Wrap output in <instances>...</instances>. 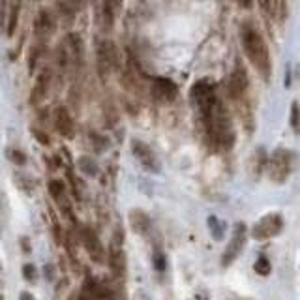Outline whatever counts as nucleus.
Returning <instances> with one entry per match:
<instances>
[{"mask_svg":"<svg viewBox=\"0 0 300 300\" xmlns=\"http://www.w3.org/2000/svg\"><path fill=\"white\" fill-rule=\"evenodd\" d=\"M240 40H242V49L248 60L253 64V68L263 77H268L270 75V55H268L266 41L259 34V30L252 24H244L240 30Z\"/></svg>","mask_w":300,"mask_h":300,"instance_id":"f257e3e1","label":"nucleus"},{"mask_svg":"<svg viewBox=\"0 0 300 300\" xmlns=\"http://www.w3.org/2000/svg\"><path fill=\"white\" fill-rule=\"evenodd\" d=\"M291 171H293V154L285 148H278L276 152L270 156L268 165H266L268 179L272 180L274 184H283L289 179Z\"/></svg>","mask_w":300,"mask_h":300,"instance_id":"f03ea898","label":"nucleus"},{"mask_svg":"<svg viewBox=\"0 0 300 300\" xmlns=\"http://www.w3.org/2000/svg\"><path fill=\"white\" fill-rule=\"evenodd\" d=\"M192 101L195 109L199 111V115L204 117L208 111H212L218 101L216 90L208 81H199L192 86Z\"/></svg>","mask_w":300,"mask_h":300,"instance_id":"7ed1b4c3","label":"nucleus"},{"mask_svg":"<svg viewBox=\"0 0 300 300\" xmlns=\"http://www.w3.org/2000/svg\"><path fill=\"white\" fill-rule=\"evenodd\" d=\"M281 229H283V218L280 214H268L252 227V237L255 240H268L280 235Z\"/></svg>","mask_w":300,"mask_h":300,"instance_id":"20e7f679","label":"nucleus"},{"mask_svg":"<svg viewBox=\"0 0 300 300\" xmlns=\"http://www.w3.org/2000/svg\"><path fill=\"white\" fill-rule=\"evenodd\" d=\"M246 239H248V227L244 223H237L235 233H233V239L227 244V248L223 252V257H221V266H229L231 263L237 261V257H239L240 252L246 246Z\"/></svg>","mask_w":300,"mask_h":300,"instance_id":"39448f33","label":"nucleus"},{"mask_svg":"<svg viewBox=\"0 0 300 300\" xmlns=\"http://www.w3.org/2000/svg\"><path fill=\"white\" fill-rule=\"evenodd\" d=\"M47 190L51 199L55 201V204L59 206V210L68 216L75 223V218H73V210H72V203H70V197H68V192H66V184L62 180H49L47 182Z\"/></svg>","mask_w":300,"mask_h":300,"instance_id":"423d86ee","label":"nucleus"},{"mask_svg":"<svg viewBox=\"0 0 300 300\" xmlns=\"http://www.w3.org/2000/svg\"><path fill=\"white\" fill-rule=\"evenodd\" d=\"M96 59H98V72L101 77H107L109 73L113 72L117 68V51H115V45L113 41H100L98 45V53H96Z\"/></svg>","mask_w":300,"mask_h":300,"instance_id":"0eeeda50","label":"nucleus"},{"mask_svg":"<svg viewBox=\"0 0 300 300\" xmlns=\"http://www.w3.org/2000/svg\"><path fill=\"white\" fill-rule=\"evenodd\" d=\"M132 152H133V156L139 160V163H141L146 171H150V173H160L161 165H160V161H158L156 154L152 152V148H150L146 143L133 139L132 141Z\"/></svg>","mask_w":300,"mask_h":300,"instance_id":"6e6552de","label":"nucleus"},{"mask_svg":"<svg viewBox=\"0 0 300 300\" xmlns=\"http://www.w3.org/2000/svg\"><path fill=\"white\" fill-rule=\"evenodd\" d=\"M79 235H81V242H83L86 253L96 263H101L103 261V246H101V240L96 235V231L92 227H88V225H83L81 231H79Z\"/></svg>","mask_w":300,"mask_h":300,"instance_id":"1a4fd4ad","label":"nucleus"},{"mask_svg":"<svg viewBox=\"0 0 300 300\" xmlns=\"http://www.w3.org/2000/svg\"><path fill=\"white\" fill-rule=\"evenodd\" d=\"M79 300H113V295L105 285L94 278H86L79 293Z\"/></svg>","mask_w":300,"mask_h":300,"instance_id":"9d476101","label":"nucleus"},{"mask_svg":"<svg viewBox=\"0 0 300 300\" xmlns=\"http://www.w3.org/2000/svg\"><path fill=\"white\" fill-rule=\"evenodd\" d=\"M51 79H53V73L49 68H43L41 72L38 73L34 86H32V92H30V103L32 105H40L49 94V88H51Z\"/></svg>","mask_w":300,"mask_h":300,"instance_id":"9b49d317","label":"nucleus"},{"mask_svg":"<svg viewBox=\"0 0 300 300\" xmlns=\"http://www.w3.org/2000/svg\"><path fill=\"white\" fill-rule=\"evenodd\" d=\"M250 88V81H248V73L244 70V66H237L231 77H229V94L235 98V100H240L244 98V94L248 92Z\"/></svg>","mask_w":300,"mask_h":300,"instance_id":"f8f14e48","label":"nucleus"},{"mask_svg":"<svg viewBox=\"0 0 300 300\" xmlns=\"http://www.w3.org/2000/svg\"><path fill=\"white\" fill-rule=\"evenodd\" d=\"M177 84L173 83L171 79H165V77H158L154 79V83H152V96L156 98L158 101H173L175 98H177Z\"/></svg>","mask_w":300,"mask_h":300,"instance_id":"ddd939ff","label":"nucleus"},{"mask_svg":"<svg viewBox=\"0 0 300 300\" xmlns=\"http://www.w3.org/2000/svg\"><path fill=\"white\" fill-rule=\"evenodd\" d=\"M107 263L111 272L117 278H122L126 274V255H124V250L120 248V242H113L109 246Z\"/></svg>","mask_w":300,"mask_h":300,"instance_id":"4468645a","label":"nucleus"},{"mask_svg":"<svg viewBox=\"0 0 300 300\" xmlns=\"http://www.w3.org/2000/svg\"><path fill=\"white\" fill-rule=\"evenodd\" d=\"M53 32H55V19L49 10H41L38 13L36 23H34V34H36L38 41L43 43L47 38H51Z\"/></svg>","mask_w":300,"mask_h":300,"instance_id":"2eb2a0df","label":"nucleus"},{"mask_svg":"<svg viewBox=\"0 0 300 300\" xmlns=\"http://www.w3.org/2000/svg\"><path fill=\"white\" fill-rule=\"evenodd\" d=\"M55 128H57V132H59L62 137H66V139L73 137L75 124H73V119H72V115H70V111L64 107V105H60V107L55 109Z\"/></svg>","mask_w":300,"mask_h":300,"instance_id":"dca6fc26","label":"nucleus"},{"mask_svg":"<svg viewBox=\"0 0 300 300\" xmlns=\"http://www.w3.org/2000/svg\"><path fill=\"white\" fill-rule=\"evenodd\" d=\"M264 169H266V150H264L263 146H259V148H255V152H253L250 161H248V175L253 180H257L263 175Z\"/></svg>","mask_w":300,"mask_h":300,"instance_id":"f3484780","label":"nucleus"},{"mask_svg":"<svg viewBox=\"0 0 300 300\" xmlns=\"http://www.w3.org/2000/svg\"><path fill=\"white\" fill-rule=\"evenodd\" d=\"M130 225L135 233H139V235H146L150 227H152V221H150V218L146 212L143 210H139V208H135L130 212Z\"/></svg>","mask_w":300,"mask_h":300,"instance_id":"a211bd4d","label":"nucleus"},{"mask_svg":"<svg viewBox=\"0 0 300 300\" xmlns=\"http://www.w3.org/2000/svg\"><path fill=\"white\" fill-rule=\"evenodd\" d=\"M120 8H122V0H103V19L109 28L115 24Z\"/></svg>","mask_w":300,"mask_h":300,"instance_id":"6ab92c4d","label":"nucleus"},{"mask_svg":"<svg viewBox=\"0 0 300 300\" xmlns=\"http://www.w3.org/2000/svg\"><path fill=\"white\" fill-rule=\"evenodd\" d=\"M77 167L79 171L86 175V177H98L100 175V167H98V163L94 161V158L90 156H81L77 160Z\"/></svg>","mask_w":300,"mask_h":300,"instance_id":"aec40b11","label":"nucleus"},{"mask_svg":"<svg viewBox=\"0 0 300 300\" xmlns=\"http://www.w3.org/2000/svg\"><path fill=\"white\" fill-rule=\"evenodd\" d=\"M206 223H208V229H210L212 239L214 240L223 239V235H225V221H221V220L216 218V216H208Z\"/></svg>","mask_w":300,"mask_h":300,"instance_id":"412c9836","label":"nucleus"},{"mask_svg":"<svg viewBox=\"0 0 300 300\" xmlns=\"http://www.w3.org/2000/svg\"><path fill=\"white\" fill-rule=\"evenodd\" d=\"M10 19H8V36H13L15 32V26L19 21V12H21V0H10Z\"/></svg>","mask_w":300,"mask_h":300,"instance_id":"4be33fe9","label":"nucleus"},{"mask_svg":"<svg viewBox=\"0 0 300 300\" xmlns=\"http://www.w3.org/2000/svg\"><path fill=\"white\" fill-rule=\"evenodd\" d=\"M13 179H15V182H17V188H19V190H23L24 193L34 192V184H32V180L28 179L24 173H21V171H15V173H13Z\"/></svg>","mask_w":300,"mask_h":300,"instance_id":"5701e85b","label":"nucleus"},{"mask_svg":"<svg viewBox=\"0 0 300 300\" xmlns=\"http://www.w3.org/2000/svg\"><path fill=\"white\" fill-rule=\"evenodd\" d=\"M253 270H255L259 276H268L270 270H272V264H270V261H268L266 257H259V259L255 261V264H253Z\"/></svg>","mask_w":300,"mask_h":300,"instance_id":"b1692460","label":"nucleus"},{"mask_svg":"<svg viewBox=\"0 0 300 300\" xmlns=\"http://www.w3.org/2000/svg\"><path fill=\"white\" fill-rule=\"evenodd\" d=\"M8 158H10V161H12L13 165H17V167L26 165V156H24L23 150H19V148H10L8 150Z\"/></svg>","mask_w":300,"mask_h":300,"instance_id":"393cba45","label":"nucleus"},{"mask_svg":"<svg viewBox=\"0 0 300 300\" xmlns=\"http://www.w3.org/2000/svg\"><path fill=\"white\" fill-rule=\"evenodd\" d=\"M90 144H92V148L96 150V152H103L105 148H107V141H105V137H101L100 133L96 132H90Z\"/></svg>","mask_w":300,"mask_h":300,"instance_id":"a878e982","label":"nucleus"},{"mask_svg":"<svg viewBox=\"0 0 300 300\" xmlns=\"http://www.w3.org/2000/svg\"><path fill=\"white\" fill-rule=\"evenodd\" d=\"M291 128L297 133H300V107L297 101L291 105Z\"/></svg>","mask_w":300,"mask_h":300,"instance_id":"bb28decb","label":"nucleus"},{"mask_svg":"<svg viewBox=\"0 0 300 300\" xmlns=\"http://www.w3.org/2000/svg\"><path fill=\"white\" fill-rule=\"evenodd\" d=\"M152 263H154V268L158 272H163L165 270V255H163V252L156 250L154 255H152Z\"/></svg>","mask_w":300,"mask_h":300,"instance_id":"cd10ccee","label":"nucleus"},{"mask_svg":"<svg viewBox=\"0 0 300 300\" xmlns=\"http://www.w3.org/2000/svg\"><path fill=\"white\" fill-rule=\"evenodd\" d=\"M23 276L26 281H34L36 280V266L32 263H24L23 264Z\"/></svg>","mask_w":300,"mask_h":300,"instance_id":"c85d7f7f","label":"nucleus"},{"mask_svg":"<svg viewBox=\"0 0 300 300\" xmlns=\"http://www.w3.org/2000/svg\"><path fill=\"white\" fill-rule=\"evenodd\" d=\"M32 133H34V137H36V139L41 144H45V146H49V144H51V137H49V135L43 132V130H40V128H32Z\"/></svg>","mask_w":300,"mask_h":300,"instance_id":"c756f323","label":"nucleus"},{"mask_svg":"<svg viewBox=\"0 0 300 300\" xmlns=\"http://www.w3.org/2000/svg\"><path fill=\"white\" fill-rule=\"evenodd\" d=\"M259 6H261L263 13L272 15V10H274V0H259Z\"/></svg>","mask_w":300,"mask_h":300,"instance_id":"7c9ffc66","label":"nucleus"},{"mask_svg":"<svg viewBox=\"0 0 300 300\" xmlns=\"http://www.w3.org/2000/svg\"><path fill=\"white\" fill-rule=\"evenodd\" d=\"M43 270H45V278H47V280H53V278H55V274H53V272H55V266H53V264H45Z\"/></svg>","mask_w":300,"mask_h":300,"instance_id":"2f4dec72","label":"nucleus"},{"mask_svg":"<svg viewBox=\"0 0 300 300\" xmlns=\"http://www.w3.org/2000/svg\"><path fill=\"white\" fill-rule=\"evenodd\" d=\"M21 248H23L24 253H30V240L26 239V237L21 239Z\"/></svg>","mask_w":300,"mask_h":300,"instance_id":"473e14b6","label":"nucleus"},{"mask_svg":"<svg viewBox=\"0 0 300 300\" xmlns=\"http://www.w3.org/2000/svg\"><path fill=\"white\" fill-rule=\"evenodd\" d=\"M19 300H36V299H34V295H30L28 291H23V293L19 295Z\"/></svg>","mask_w":300,"mask_h":300,"instance_id":"72a5a7b5","label":"nucleus"},{"mask_svg":"<svg viewBox=\"0 0 300 300\" xmlns=\"http://www.w3.org/2000/svg\"><path fill=\"white\" fill-rule=\"evenodd\" d=\"M239 4L244 8V10H250V8H252V4H253V0H239Z\"/></svg>","mask_w":300,"mask_h":300,"instance_id":"f704fd0d","label":"nucleus"},{"mask_svg":"<svg viewBox=\"0 0 300 300\" xmlns=\"http://www.w3.org/2000/svg\"><path fill=\"white\" fill-rule=\"evenodd\" d=\"M227 300H252V299H244V297H229Z\"/></svg>","mask_w":300,"mask_h":300,"instance_id":"c9c22d12","label":"nucleus"},{"mask_svg":"<svg viewBox=\"0 0 300 300\" xmlns=\"http://www.w3.org/2000/svg\"><path fill=\"white\" fill-rule=\"evenodd\" d=\"M0 229H2V223H0Z\"/></svg>","mask_w":300,"mask_h":300,"instance_id":"e433bc0d","label":"nucleus"}]
</instances>
